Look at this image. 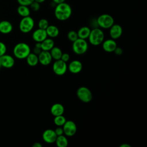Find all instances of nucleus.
I'll use <instances>...</instances> for the list:
<instances>
[{
	"instance_id": "1",
	"label": "nucleus",
	"mask_w": 147,
	"mask_h": 147,
	"mask_svg": "<svg viewBox=\"0 0 147 147\" xmlns=\"http://www.w3.org/2000/svg\"><path fill=\"white\" fill-rule=\"evenodd\" d=\"M54 13L55 17L58 20L65 21L71 17L72 8L68 3L64 2L57 4L55 8Z\"/></svg>"
},
{
	"instance_id": "2",
	"label": "nucleus",
	"mask_w": 147,
	"mask_h": 147,
	"mask_svg": "<svg viewBox=\"0 0 147 147\" xmlns=\"http://www.w3.org/2000/svg\"><path fill=\"white\" fill-rule=\"evenodd\" d=\"M105 34L99 28H95L91 29L90 33L88 37L90 43L94 46L99 45L104 41Z\"/></svg>"
},
{
	"instance_id": "3",
	"label": "nucleus",
	"mask_w": 147,
	"mask_h": 147,
	"mask_svg": "<svg viewBox=\"0 0 147 147\" xmlns=\"http://www.w3.org/2000/svg\"><path fill=\"white\" fill-rule=\"evenodd\" d=\"M30 53V48L28 44L25 42L18 43L13 48L14 56L19 59H26Z\"/></svg>"
},
{
	"instance_id": "4",
	"label": "nucleus",
	"mask_w": 147,
	"mask_h": 147,
	"mask_svg": "<svg viewBox=\"0 0 147 147\" xmlns=\"http://www.w3.org/2000/svg\"><path fill=\"white\" fill-rule=\"evenodd\" d=\"M88 43L86 40L78 38L75 41L72 42V51L79 55L85 53L88 49Z\"/></svg>"
},
{
	"instance_id": "5",
	"label": "nucleus",
	"mask_w": 147,
	"mask_h": 147,
	"mask_svg": "<svg viewBox=\"0 0 147 147\" xmlns=\"http://www.w3.org/2000/svg\"><path fill=\"white\" fill-rule=\"evenodd\" d=\"M98 27L103 29H109L114 24L113 17L108 14H103L100 15L96 18Z\"/></svg>"
},
{
	"instance_id": "6",
	"label": "nucleus",
	"mask_w": 147,
	"mask_h": 147,
	"mask_svg": "<svg viewBox=\"0 0 147 147\" xmlns=\"http://www.w3.org/2000/svg\"><path fill=\"white\" fill-rule=\"evenodd\" d=\"M34 20L29 16L22 17L19 24V29L20 31L24 33L30 32L34 28Z\"/></svg>"
},
{
	"instance_id": "7",
	"label": "nucleus",
	"mask_w": 147,
	"mask_h": 147,
	"mask_svg": "<svg viewBox=\"0 0 147 147\" xmlns=\"http://www.w3.org/2000/svg\"><path fill=\"white\" fill-rule=\"evenodd\" d=\"M76 95L78 99L84 103H88L92 99V94L90 90L85 87H80L76 91Z\"/></svg>"
},
{
	"instance_id": "8",
	"label": "nucleus",
	"mask_w": 147,
	"mask_h": 147,
	"mask_svg": "<svg viewBox=\"0 0 147 147\" xmlns=\"http://www.w3.org/2000/svg\"><path fill=\"white\" fill-rule=\"evenodd\" d=\"M67 63L61 59L55 60L52 65V70L53 72L58 76L64 75L67 70Z\"/></svg>"
},
{
	"instance_id": "9",
	"label": "nucleus",
	"mask_w": 147,
	"mask_h": 147,
	"mask_svg": "<svg viewBox=\"0 0 147 147\" xmlns=\"http://www.w3.org/2000/svg\"><path fill=\"white\" fill-rule=\"evenodd\" d=\"M64 134L68 137H72L75 134L77 130V127L75 123L71 120L66 121L63 125Z\"/></svg>"
},
{
	"instance_id": "10",
	"label": "nucleus",
	"mask_w": 147,
	"mask_h": 147,
	"mask_svg": "<svg viewBox=\"0 0 147 147\" xmlns=\"http://www.w3.org/2000/svg\"><path fill=\"white\" fill-rule=\"evenodd\" d=\"M42 137L44 141L46 143L53 144L56 141L57 135L56 134L54 130L48 129L43 132Z\"/></svg>"
},
{
	"instance_id": "11",
	"label": "nucleus",
	"mask_w": 147,
	"mask_h": 147,
	"mask_svg": "<svg viewBox=\"0 0 147 147\" xmlns=\"http://www.w3.org/2000/svg\"><path fill=\"white\" fill-rule=\"evenodd\" d=\"M38 62L42 65H48L50 64L52 60V58L49 51L42 50L38 55Z\"/></svg>"
},
{
	"instance_id": "12",
	"label": "nucleus",
	"mask_w": 147,
	"mask_h": 147,
	"mask_svg": "<svg viewBox=\"0 0 147 147\" xmlns=\"http://www.w3.org/2000/svg\"><path fill=\"white\" fill-rule=\"evenodd\" d=\"M0 62L2 67L6 68L13 67L15 63V61L13 56L6 53L0 57Z\"/></svg>"
},
{
	"instance_id": "13",
	"label": "nucleus",
	"mask_w": 147,
	"mask_h": 147,
	"mask_svg": "<svg viewBox=\"0 0 147 147\" xmlns=\"http://www.w3.org/2000/svg\"><path fill=\"white\" fill-rule=\"evenodd\" d=\"M109 34L112 39L119 38L122 34V28L119 24H114L110 28Z\"/></svg>"
},
{
	"instance_id": "14",
	"label": "nucleus",
	"mask_w": 147,
	"mask_h": 147,
	"mask_svg": "<svg viewBox=\"0 0 147 147\" xmlns=\"http://www.w3.org/2000/svg\"><path fill=\"white\" fill-rule=\"evenodd\" d=\"M48 37L46 30L38 28L35 30L32 33V38L36 42H41Z\"/></svg>"
},
{
	"instance_id": "15",
	"label": "nucleus",
	"mask_w": 147,
	"mask_h": 147,
	"mask_svg": "<svg viewBox=\"0 0 147 147\" xmlns=\"http://www.w3.org/2000/svg\"><path fill=\"white\" fill-rule=\"evenodd\" d=\"M117 47V43L114 39H107L102 42L103 49L106 52H113L116 47Z\"/></svg>"
},
{
	"instance_id": "16",
	"label": "nucleus",
	"mask_w": 147,
	"mask_h": 147,
	"mask_svg": "<svg viewBox=\"0 0 147 147\" xmlns=\"http://www.w3.org/2000/svg\"><path fill=\"white\" fill-rule=\"evenodd\" d=\"M67 68L69 69V72L72 74H78L82 71L83 65L80 61L74 60L69 63Z\"/></svg>"
},
{
	"instance_id": "17",
	"label": "nucleus",
	"mask_w": 147,
	"mask_h": 147,
	"mask_svg": "<svg viewBox=\"0 0 147 147\" xmlns=\"http://www.w3.org/2000/svg\"><path fill=\"white\" fill-rule=\"evenodd\" d=\"M13 30V25L8 21L3 20L0 22V32L3 34L10 33Z\"/></svg>"
},
{
	"instance_id": "18",
	"label": "nucleus",
	"mask_w": 147,
	"mask_h": 147,
	"mask_svg": "<svg viewBox=\"0 0 147 147\" xmlns=\"http://www.w3.org/2000/svg\"><path fill=\"white\" fill-rule=\"evenodd\" d=\"M64 112V106L59 103L53 104L51 107V113L54 117L63 115Z\"/></svg>"
},
{
	"instance_id": "19",
	"label": "nucleus",
	"mask_w": 147,
	"mask_h": 147,
	"mask_svg": "<svg viewBox=\"0 0 147 147\" xmlns=\"http://www.w3.org/2000/svg\"><path fill=\"white\" fill-rule=\"evenodd\" d=\"M54 46L55 42L52 38H47L41 42V48L42 51H50Z\"/></svg>"
},
{
	"instance_id": "20",
	"label": "nucleus",
	"mask_w": 147,
	"mask_h": 147,
	"mask_svg": "<svg viewBox=\"0 0 147 147\" xmlns=\"http://www.w3.org/2000/svg\"><path fill=\"white\" fill-rule=\"evenodd\" d=\"M45 30H46L47 36L52 38L57 37L59 34V29L55 25H49V26Z\"/></svg>"
},
{
	"instance_id": "21",
	"label": "nucleus",
	"mask_w": 147,
	"mask_h": 147,
	"mask_svg": "<svg viewBox=\"0 0 147 147\" xmlns=\"http://www.w3.org/2000/svg\"><path fill=\"white\" fill-rule=\"evenodd\" d=\"M91 32V29L88 26H82L77 32L78 38L82 39L88 38Z\"/></svg>"
},
{
	"instance_id": "22",
	"label": "nucleus",
	"mask_w": 147,
	"mask_h": 147,
	"mask_svg": "<svg viewBox=\"0 0 147 147\" xmlns=\"http://www.w3.org/2000/svg\"><path fill=\"white\" fill-rule=\"evenodd\" d=\"M27 64L31 67H34L38 64V55H36L34 53H30L28 56L26 57Z\"/></svg>"
},
{
	"instance_id": "23",
	"label": "nucleus",
	"mask_w": 147,
	"mask_h": 147,
	"mask_svg": "<svg viewBox=\"0 0 147 147\" xmlns=\"http://www.w3.org/2000/svg\"><path fill=\"white\" fill-rule=\"evenodd\" d=\"M52 59L55 60H59L61 58V55L63 53L61 49L57 47H53L49 51Z\"/></svg>"
},
{
	"instance_id": "24",
	"label": "nucleus",
	"mask_w": 147,
	"mask_h": 147,
	"mask_svg": "<svg viewBox=\"0 0 147 147\" xmlns=\"http://www.w3.org/2000/svg\"><path fill=\"white\" fill-rule=\"evenodd\" d=\"M17 13L22 17L30 16V10L28 6L24 5H19L17 7Z\"/></svg>"
},
{
	"instance_id": "25",
	"label": "nucleus",
	"mask_w": 147,
	"mask_h": 147,
	"mask_svg": "<svg viewBox=\"0 0 147 147\" xmlns=\"http://www.w3.org/2000/svg\"><path fill=\"white\" fill-rule=\"evenodd\" d=\"M58 147H67L68 144V141L65 136L63 134L57 136L55 142Z\"/></svg>"
},
{
	"instance_id": "26",
	"label": "nucleus",
	"mask_w": 147,
	"mask_h": 147,
	"mask_svg": "<svg viewBox=\"0 0 147 147\" xmlns=\"http://www.w3.org/2000/svg\"><path fill=\"white\" fill-rule=\"evenodd\" d=\"M66 121L65 117L63 115L55 116L53 119V122L57 126H63Z\"/></svg>"
},
{
	"instance_id": "27",
	"label": "nucleus",
	"mask_w": 147,
	"mask_h": 147,
	"mask_svg": "<svg viewBox=\"0 0 147 147\" xmlns=\"http://www.w3.org/2000/svg\"><path fill=\"white\" fill-rule=\"evenodd\" d=\"M67 38L70 41L74 42V41H75L76 39L78 38L77 32L75 30H70L67 33Z\"/></svg>"
},
{
	"instance_id": "28",
	"label": "nucleus",
	"mask_w": 147,
	"mask_h": 147,
	"mask_svg": "<svg viewBox=\"0 0 147 147\" xmlns=\"http://www.w3.org/2000/svg\"><path fill=\"white\" fill-rule=\"evenodd\" d=\"M48 26H49V22L47 19L42 18L38 22V28L45 30Z\"/></svg>"
},
{
	"instance_id": "29",
	"label": "nucleus",
	"mask_w": 147,
	"mask_h": 147,
	"mask_svg": "<svg viewBox=\"0 0 147 147\" xmlns=\"http://www.w3.org/2000/svg\"><path fill=\"white\" fill-rule=\"evenodd\" d=\"M30 8L33 11H37L40 9V3L36 1H33L30 5Z\"/></svg>"
},
{
	"instance_id": "30",
	"label": "nucleus",
	"mask_w": 147,
	"mask_h": 147,
	"mask_svg": "<svg viewBox=\"0 0 147 147\" xmlns=\"http://www.w3.org/2000/svg\"><path fill=\"white\" fill-rule=\"evenodd\" d=\"M34 0H17V2L20 5H24L29 6Z\"/></svg>"
},
{
	"instance_id": "31",
	"label": "nucleus",
	"mask_w": 147,
	"mask_h": 147,
	"mask_svg": "<svg viewBox=\"0 0 147 147\" xmlns=\"http://www.w3.org/2000/svg\"><path fill=\"white\" fill-rule=\"evenodd\" d=\"M6 50L7 48L5 44L3 42L0 41V57L6 53Z\"/></svg>"
},
{
	"instance_id": "32",
	"label": "nucleus",
	"mask_w": 147,
	"mask_h": 147,
	"mask_svg": "<svg viewBox=\"0 0 147 147\" xmlns=\"http://www.w3.org/2000/svg\"><path fill=\"white\" fill-rule=\"evenodd\" d=\"M69 55L68 53H63L62 55H61V58L60 59L61 60H63V61L67 63L69 60Z\"/></svg>"
},
{
	"instance_id": "33",
	"label": "nucleus",
	"mask_w": 147,
	"mask_h": 147,
	"mask_svg": "<svg viewBox=\"0 0 147 147\" xmlns=\"http://www.w3.org/2000/svg\"><path fill=\"white\" fill-rule=\"evenodd\" d=\"M54 130H55V132L56 134L57 135V136L64 134L63 129L62 127H61V126H57V127H56Z\"/></svg>"
},
{
	"instance_id": "34",
	"label": "nucleus",
	"mask_w": 147,
	"mask_h": 147,
	"mask_svg": "<svg viewBox=\"0 0 147 147\" xmlns=\"http://www.w3.org/2000/svg\"><path fill=\"white\" fill-rule=\"evenodd\" d=\"M113 52H114L117 55H121L123 53V50L121 47H117Z\"/></svg>"
},
{
	"instance_id": "35",
	"label": "nucleus",
	"mask_w": 147,
	"mask_h": 147,
	"mask_svg": "<svg viewBox=\"0 0 147 147\" xmlns=\"http://www.w3.org/2000/svg\"><path fill=\"white\" fill-rule=\"evenodd\" d=\"M33 51V53H35L36 55H38L41 52L42 49H41V48H38V47L34 46V47Z\"/></svg>"
},
{
	"instance_id": "36",
	"label": "nucleus",
	"mask_w": 147,
	"mask_h": 147,
	"mask_svg": "<svg viewBox=\"0 0 147 147\" xmlns=\"http://www.w3.org/2000/svg\"><path fill=\"white\" fill-rule=\"evenodd\" d=\"M42 145L40 142H36L32 145V147H42Z\"/></svg>"
},
{
	"instance_id": "37",
	"label": "nucleus",
	"mask_w": 147,
	"mask_h": 147,
	"mask_svg": "<svg viewBox=\"0 0 147 147\" xmlns=\"http://www.w3.org/2000/svg\"><path fill=\"white\" fill-rule=\"evenodd\" d=\"M53 2L56 3V5L57 4H59V3H63V2H64L65 1V0H52Z\"/></svg>"
},
{
	"instance_id": "38",
	"label": "nucleus",
	"mask_w": 147,
	"mask_h": 147,
	"mask_svg": "<svg viewBox=\"0 0 147 147\" xmlns=\"http://www.w3.org/2000/svg\"><path fill=\"white\" fill-rule=\"evenodd\" d=\"M119 147H131V146L127 144H122L119 145Z\"/></svg>"
},
{
	"instance_id": "39",
	"label": "nucleus",
	"mask_w": 147,
	"mask_h": 147,
	"mask_svg": "<svg viewBox=\"0 0 147 147\" xmlns=\"http://www.w3.org/2000/svg\"><path fill=\"white\" fill-rule=\"evenodd\" d=\"M34 1H36V2H38V3H41L44 2H45L46 0H34Z\"/></svg>"
},
{
	"instance_id": "40",
	"label": "nucleus",
	"mask_w": 147,
	"mask_h": 147,
	"mask_svg": "<svg viewBox=\"0 0 147 147\" xmlns=\"http://www.w3.org/2000/svg\"><path fill=\"white\" fill-rule=\"evenodd\" d=\"M1 67H2V65H1V62H0V69H1Z\"/></svg>"
}]
</instances>
